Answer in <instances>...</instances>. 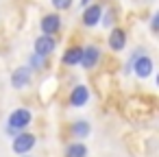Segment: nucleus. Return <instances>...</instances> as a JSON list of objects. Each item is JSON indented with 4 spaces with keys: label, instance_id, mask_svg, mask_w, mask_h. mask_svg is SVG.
<instances>
[{
    "label": "nucleus",
    "instance_id": "nucleus-4",
    "mask_svg": "<svg viewBox=\"0 0 159 157\" xmlns=\"http://www.w3.org/2000/svg\"><path fill=\"white\" fill-rule=\"evenodd\" d=\"M55 46H57V39H55L52 35H39V37L35 39V44H33L35 55H39V57L52 55V53H55Z\"/></svg>",
    "mask_w": 159,
    "mask_h": 157
},
{
    "label": "nucleus",
    "instance_id": "nucleus-11",
    "mask_svg": "<svg viewBox=\"0 0 159 157\" xmlns=\"http://www.w3.org/2000/svg\"><path fill=\"white\" fill-rule=\"evenodd\" d=\"M81 57H83V48H81V46H70V48L63 53V63H66L68 68H72V66L81 63Z\"/></svg>",
    "mask_w": 159,
    "mask_h": 157
},
{
    "label": "nucleus",
    "instance_id": "nucleus-2",
    "mask_svg": "<svg viewBox=\"0 0 159 157\" xmlns=\"http://www.w3.org/2000/svg\"><path fill=\"white\" fill-rule=\"evenodd\" d=\"M31 122H33L31 109L18 107V109L11 111V116H9V120H7V127H9V133H20V131H24Z\"/></svg>",
    "mask_w": 159,
    "mask_h": 157
},
{
    "label": "nucleus",
    "instance_id": "nucleus-5",
    "mask_svg": "<svg viewBox=\"0 0 159 157\" xmlns=\"http://www.w3.org/2000/svg\"><path fill=\"white\" fill-rule=\"evenodd\" d=\"M100 57H102V53H100V48L98 46H87V48H83V57H81V66L85 68V70H94L96 66H98V61H100Z\"/></svg>",
    "mask_w": 159,
    "mask_h": 157
},
{
    "label": "nucleus",
    "instance_id": "nucleus-16",
    "mask_svg": "<svg viewBox=\"0 0 159 157\" xmlns=\"http://www.w3.org/2000/svg\"><path fill=\"white\" fill-rule=\"evenodd\" d=\"M50 2H52V7L57 11H66V9L72 7V0H50Z\"/></svg>",
    "mask_w": 159,
    "mask_h": 157
},
{
    "label": "nucleus",
    "instance_id": "nucleus-3",
    "mask_svg": "<svg viewBox=\"0 0 159 157\" xmlns=\"http://www.w3.org/2000/svg\"><path fill=\"white\" fill-rule=\"evenodd\" d=\"M37 144V137L33 135V133H24V131H20V133H16V140H13V150L18 153V155H26L33 146Z\"/></svg>",
    "mask_w": 159,
    "mask_h": 157
},
{
    "label": "nucleus",
    "instance_id": "nucleus-18",
    "mask_svg": "<svg viewBox=\"0 0 159 157\" xmlns=\"http://www.w3.org/2000/svg\"><path fill=\"white\" fill-rule=\"evenodd\" d=\"M81 5H83V7H87V5H89V0H81Z\"/></svg>",
    "mask_w": 159,
    "mask_h": 157
},
{
    "label": "nucleus",
    "instance_id": "nucleus-7",
    "mask_svg": "<svg viewBox=\"0 0 159 157\" xmlns=\"http://www.w3.org/2000/svg\"><path fill=\"white\" fill-rule=\"evenodd\" d=\"M39 29H42L44 35H55V33H59V29H61V16H59V13H48V16H44L42 22H39Z\"/></svg>",
    "mask_w": 159,
    "mask_h": 157
},
{
    "label": "nucleus",
    "instance_id": "nucleus-19",
    "mask_svg": "<svg viewBox=\"0 0 159 157\" xmlns=\"http://www.w3.org/2000/svg\"><path fill=\"white\" fill-rule=\"evenodd\" d=\"M22 157H29V155H22Z\"/></svg>",
    "mask_w": 159,
    "mask_h": 157
},
{
    "label": "nucleus",
    "instance_id": "nucleus-13",
    "mask_svg": "<svg viewBox=\"0 0 159 157\" xmlns=\"http://www.w3.org/2000/svg\"><path fill=\"white\" fill-rule=\"evenodd\" d=\"M66 157H87V146L83 142H72L66 148Z\"/></svg>",
    "mask_w": 159,
    "mask_h": 157
},
{
    "label": "nucleus",
    "instance_id": "nucleus-17",
    "mask_svg": "<svg viewBox=\"0 0 159 157\" xmlns=\"http://www.w3.org/2000/svg\"><path fill=\"white\" fill-rule=\"evenodd\" d=\"M157 26H159V13H155L152 16V22H150V29L152 31H157Z\"/></svg>",
    "mask_w": 159,
    "mask_h": 157
},
{
    "label": "nucleus",
    "instance_id": "nucleus-14",
    "mask_svg": "<svg viewBox=\"0 0 159 157\" xmlns=\"http://www.w3.org/2000/svg\"><path fill=\"white\" fill-rule=\"evenodd\" d=\"M44 59H46V57H39V55L33 53L31 59H29V68H31V70H42V68H44Z\"/></svg>",
    "mask_w": 159,
    "mask_h": 157
},
{
    "label": "nucleus",
    "instance_id": "nucleus-12",
    "mask_svg": "<svg viewBox=\"0 0 159 157\" xmlns=\"http://www.w3.org/2000/svg\"><path fill=\"white\" fill-rule=\"evenodd\" d=\"M70 131H72V135H74V137L83 140V137H87V135H89L92 127H89V122H87V120H76V122H72Z\"/></svg>",
    "mask_w": 159,
    "mask_h": 157
},
{
    "label": "nucleus",
    "instance_id": "nucleus-8",
    "mask_svg": "<svg viewBox=\"0 0 159 157\" xmlns=\"http://www.w3.org/2000/svg\"><path fill=\"white\" fill-rule=\"evenodd\" d=\"M31 68L29 66H22V68H16L13 70V74H11V85L16 87V90H22V87H26L29 83H31Z\"/></svg>",
    "mask_w": 159,
    "mask_h": 157
},
{
    "label": "nucleus",
    "instance_id": "nucleus-9",
    "mask_svg": "<svg viewBox=\"0 0 159 157\" xmlns=\"http://www.w3.org/2000/svg\"><path fill=\"white\" fill-rule=\"evenodd\" d=\"M107 44H109V48H111L113 53H120V50H124V46H126V33H124L122 29H111Z\"/></svg>",
    "mask_w": 159,
    "mask_h": 157
},
{
    "label": "nucleus",
    "instance_id": "nucleus-15",
    "mask_svg": "<svg viewBox=\"0 0 159 157\" xmlns=\"http://www.w3.org/2000/svg\"><path fill=\"white\" fill-rule=\"evenodd\" d=\"M113 16H116V13H113V9H107V13L102 11V18H100V24H102V26H113V20H116Z\"/></svg>",
    "mask_w": 159,
    "mask_h": 157
},
{
    "label": "nucleus",
    "instance_id": "nucleus-10",
    "mask_svg": "<svg viewBox=\"0 0 159 157\" xmlns=\"http://www.w3.org/2000/svg\"><path fill=\"white\" fill-rule=\"evenodd\" d=\"M87 100H89V90L85 85L72 87V92H70V105L72 107H85Z\"/></svg>",
    "mask_w": 159,
    "mask_h": 157
},
{
    "label": "nucleus",
    "instance_id": "nucleus-1",
    "mask_svg": "<svg viewBox=\"0 0 159 157\" xmlns=\"http://www.w3.org/2000/svg\"><path fill=\"white\" fill-rule=\"evenodd\" d=\"M135 72V76L137 79H148L150 74H152V70H155V63H152V59L146 55V50H135L133 53V57H131V61H129V66H126V70L124 72Z\"/></svg>",
    "mask_w": 159,
    "mask_h": 157
},
{
    "label": "nucleus",
    "instance_id": "nucleus-6",
    "mask_svg": "<svg viewBox=\"0 0 159 157\" xmlns=\"http://www.w3.org/2000/svg\"><path fill=\"white\" fill-rule=\"evenodd\" d=\"M102 7L100 5H87L85 7V11H83V24L87 26V29H94V26H98L100 24V18H102Z\"/></svg>",
    "mask_w": 159,
    "mask_h": 157
}]
</instances>
